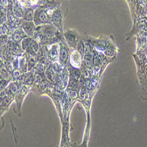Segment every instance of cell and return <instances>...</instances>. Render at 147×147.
Masks as SVG:
<instances>
[{"label": "cell", "instance_id": "6da1fadb", "mask_svg": "<svg viewBox=\"0 0 147 147\" xmlns=\"http://www.w3.org/2000/svg\"><path fill=\"white\" fill-rule=\"evenodd\" d=\"M71 63L74 66H79L80 64V57L77 53H75L71 56Z\"/></svg>", "mask_w": 147, "mask_h": 147}, {"label": "cell", "instance_id": "7a4b0ae2", "mask_svg": "<svg viewBox=\"0 0 147 147\" xmlns=\"http://www.w3.org/2000/svg\"><path fill=\"white\" fill-rule=\"evenodd\" d=\"M33 27H34L33 24L31 23H29V22L25 23V24H24V30H25L26 32L27 33H28L29 35L32 32Z\"/></svg>", "mask_w": 147, "mask_h": 147}, {"label": "cell", "instance_id": "3957f363", "mask_svg": "<svg viewBox=\"0 0 147 147\" xmlns=\"http://www.w3.org/2000/svg\"><path fill=\"white\" fill-rule=\"evenodd\" d=\"M44 32L46 35L48 36H51L53 35V34L55 32L54 27H46L44 30Z\"/></svg>", "mask_w": 147, "mask_h": 147}, {"label": "cell", "instance_id": "277c9868", "mask_svg": "<svg viewBox=\"0 0 147 147\" xmlns=\"http://www.w3.org/2000/svg\"><path fill=\"white\" fill-rule=\"evenodd\" d=\"M40 16H38V19L40 20V21L41 22H44L46 21L47 20V17H46V15L44 13H43V12H41V13H40L39 14Z\"/></svg>", "mask_w": 147, "mask_h": 147}, {"label": "cell", "instance_id": "5b68a950", "mask_svg": "<svg viewBox=\"0 0 147 147\" xmlns=\"http://www.w3.org/2000/svg\"><path fill=\"white\" fill-rule=\"evenodd\" d=\"M32 11L31 10H29L26 13V19L28 21H30L32 18Z\"/></svg>", "mask_w": 147, "mask_h": 147}, {"label": "cell", "instance_id": "8992f818", "mask_svg": "<svg viewBox=\"0 0 147 147\" xmlns=\"http://www.w3.org/2000/svg\"><path fill=\"white\" fill-rule=\"evenodd\" d=\"M14 141H15L16 147H18V138H17V135H14Z\"/></svg>", "mask_w": 147, "mask_h": 147}]
</instances>
